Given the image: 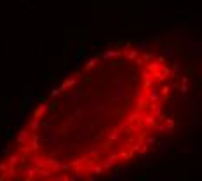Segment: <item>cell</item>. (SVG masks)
Segmentation results:
<instances>
[{
    "mask_svg": "<svg viewBox=\"0 0 202 181\" xmlns=\"http://www.w3.org/2000/svg\"><path fill=\"white\" fill-rule=\"evenodd\" d=\"M178 70L120 42L42 99L0 155V181H99L143 160L176 127Z\"/></svg>",
    "mask_w": 202,
    "mask_h": 181,
    "instance_id": "obj_1",
    "label": "cell"
}]
</instances>
